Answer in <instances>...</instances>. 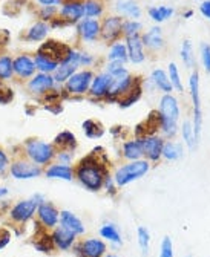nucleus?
Here are the masks:
<instances>
[{
  "label": "nucleus",
  "mask_w": 210,
  "mask_h": 257,
  "mask_svg": "<svg viewBox=\"0 0 210 257\" xmlns=\"http://www.w3.org/2000/svg\"><path fill=\"white\" fill-rule=\"evenodd\" d=\"M106 153H97L94 149L89 155L83 156L74 167V178L89 192H99L103 189L107 171Z\"/></svg>",
  "instance_id": "nucleus-1"
},
{
  "label": "nucleus",
  "mask_w": 210,
  "mask_h": 257,
  "mask_svg": "<svg viewBox=\"0 0 210 257\" xmlns=\"http://www.w3.org/2000/svg\"><path fill=\"white\" fill-rule=\"evenodd\" d=\"M158 112L161 117L160 135L164 139H174L179 132V118H181V107L179 99L174 94H163L158 103Z\"/></svg>",
  "instance_id": "nucleus-2"
},
{
  "label": "nucleus",
  "mask_w": 210,
  "mask_h": 257,
  "mask_svg": "<svg viewBox=\"0 0 210 257\" xmlns=\"http://www.w3.org/2000/svg\"><path fill=\"white\" fill-rule=\"evenodd\" d=\"M23 147V155L25 158H28L31 162L43 167L49 165L55 160V147L52 142H46L40 138H26L25 142L22 144Z\"/></svg>",
  "instance_id": "nucleus-3"
},
{
  "label": "nucleus",
  "mask_w": 210,
  "mask_h": 257,
  "mask_svg": "<svg viewBox=\"0 0 210 257\" xmlns=\"http://www.w3.org/2000/svg\"><path fill=\"white\" fill-rule=\"evenodd\" d=\"M150 170V162L147 160H137V161H128L126 164L120 165L115 173H114V181L117 187H124L134 181L141 179L147 171Z\"/></svg>",
  "instance_id": "nucleus-4"
},
{
  "label": "nucleus",
  "mask_w": 210,
  "mask_h": 257,
  "mask_svg": "<svg viewBox=\"0 0 210 257\" xmlns=\"http://www.w3.org/2000/svg\"><path fill=\"white\" fill-rule=\"evenodd\" d=\"M92 69H81L69 77V80L63 84V89L68 92L69 99L71 98H85L89 92L91 83L94 80Z\"/></svg>",
  "instance_id": "nucleus-5"
},
{
  "label": "nucleus",
  "mask_w": 210,
  "mask_h": 257,
  "mask_svg": "<svg viewBox=\"0 0 210 257\" xmlns=\"http://www.w3.org/2000/svg\"><path fill=\"white\" fill-rule=\"evenodd\" d=\"M189 94L192 98V123L195 128V136L200 142L201 130H203V110H201V96H200V74L198 70H193L189 78Z\"/></svg>",
  "instance_id": "nucleus-6"
},
{
  "label": "nucleus",
  "mask_w": 210,
  "mask_h": 257,
  "mask_svg": "<svg viewBox=\"0 0 210 257\" xmlns=\"http://www.w3.org/2000/svg\"><path fill=\"white\" fill-rule=\"evenodd\" d=\"M123 23L124 19L118 14H112V16H105L100 20V40H103L106 45L123 40Z\"/></svg>",
  "instance_id": "nucleus-7"
},
{
  "label": "nucleus",
  "mask_w": 210,
  "mask_h": 257,
  "mask_svg": "<svg viewBox=\"0 0 210 257\" xmlns=\"http://www.w3.org/2000/svg\"><path fill=\"white\" fill-rule=\"evenodd\" d=\"M8 173L11 175V178L17 181H26L43 175V167H40L31 162L28 158H25V156H22V158H16L9 164Z\"/></svg>",
  "instance_id": "nucleus-8"
},
{
  "label": "nucleus",
  "mask_w": 210,
  "mask_h": 257,
  "mask_svg": "<svg viewBox=\"0 0 210 257\" xmlns=\"http://www.w3.org/2000/svg\"><path fill=\"white\" fill-rule=\"evenodd\" d=\"M141 77H134L132 74H128L121 78H114V83H112L107 96L105 98L106 103H117L118 99L126 95L129 91H132L135 86L141 84Z\"/></svg>",
  "instance_id": "nucleus-9"
},
{
  "label": "nucleus",
  "mask_w": 210,
  "mask_h": 257,
  "mask_svg": "<svg viewBox=\"0 0 210 257\" xmlns=\"http://www.w3.org/2000/svg\"><path fill=\"white\" fill-rule=\"evenodd\" d=\"M12 67H14V78H16L17 81L26 83L37 72L35 63H34V55L28 54V52H22V54H17L16 57H14Z\"/></svg>",
  "instance_id": "nucleus-10"
},
{
  "label": "nucleus",
  "mask_w": 210,
  "mask_h": 257,
  "mask_svg": "<svg viewBox=\"0 0 210 257\" xmlns=\"http://www.w3.org/2000/svg\"><path fill=\"white\" fill-rule=\"evenodd\" d=\"M25 86H26V91L28 92H30L33 96H37L40 99L45 94H48L49 91H52L57 84H55V81H54L52 74L35 72V75L28 80Z\"/></svg>",
  "instance_id": "nucleus-11"
},
{
  "label": "nucleus",
  "mask_w": 210,
  "mask_h": 257,
  "mask_svg": "<svg viewBox=\"0 0 210 257\" xmlns=\"http://www.w3.org/2000/svg\"><path fill=\"white\" fill-rule=\"evenodd\" d=\"M38 204L35 202V199H23L19 201L16 205H12L9 210V219L16 224H26L28 221H31L34 218V214L37 213Z\"/></svg>",
  "instance_id": "nucleus-12"
},
{
  "label": "nucleus",
  "mask_w": 210,
  "mask_h": 257,
  "mask_svg": "<svg viewBox=\"0 0 210 257\" xmlns=\"http://www.w3.org/2000/svg\"><path fill=\"white\" fill-rule=\"evenodd\" d=\"M106 244L102 239L89 237L81 240L80 244H74L72 251L77 257H103L106 254Z\"/></svg>",
  "instance_id": "nucleus-13"
},
{
  "label": "nucleus",
  "mask_w": 210,
  "mask_h": 257,
  "mask_svg": "<svg viewBox=\"0 0 210 257\" xmlns=\"http://www.w3.org/2000/svg\"><path fill=\"white\" fill-rule=\"evenodd\" d=\"M59 17L63 19L68 26H75L81 19H85L83 0H66L59 8Z\"/></svg>",
  "instance_id": "nucleus-14"
},
{
  "label": "nucleus",
  "mask_w": 210,
  "mask_h": 257,
  "mask_svg": "<svg viewBox=\"0 0 210 257\" xmlns=\"http://www.w3.org/2000/svg\"><path fill=\"white\" fill-rule=\"evenodd\" d=\"M143 142V153L144 160L149 162H158L163 155V146H164V138L160 133L155 135H146L141 138Z\"/></svg>",
  "instance_id": "nucleus-15"
},
{
  "label": "nucleus",
  "mask_w": 210,
  "mask_h": 257,
  "mask_svg": "<svg viewBox=\"0 0 210 257\" xmlns=\"http://www.w3.org/2000/svg\"><path fill=\"white\" fill-rule=\"evenodd\" d=\"M112 83H114V78H112L109 74H106L105 70L100 74L94 75V80L91 83V88L88 92V96L91 99H97V101H105V98L109 94V89Z\"/></svg>",
  "instance_id": "nucleus-16"
},
{
  "label": "nucleus",
  "mask_w": 210,
  "mask_h": 257,
  "mask_svg": "<svg viewBox=\"0 0 210 257\" xmlns=\"http://www.w3.org/2000/svg\"><path fill=\"white\" fill-rule=\"evenodd\" d=\"M100 20L99 19H81L75 25L77 35L81 41L94 43L100 38Z\"/></svg>",
  "instance_id": "nucleus-17"
},
{
  "label": "nucleus",
  "mask_w": 210,
  "mask_h": 257,
  "mask_svg": "<svg viewBox=\"0 0 210 257\" xmlns=\"http://www.w3.org/2000/svg\"><path fill=\"white\" fill-rule=\"evenodd\" d=\"M69 49H71V46H69V45H65V43H62L59 40H54V38H46L37 48V52L48 55L49 59L55 60L60 64L65 60V57L69 52Z\"/></svg>",
  "instance_id": "nucleus-18"
},
{
  "label": "nucleus",
  "mask_w": 210,
  "mask_h": 257,
  "mask_svg": "<svg viewBox=\"0 0 210 257\" xmlns=\"http://www.w3.org/2000/svg\"><path fill=\"white\" fill-rule=\"evenodd\" d=\"M37 219L46 230H54V228L59 225L60 211L52 202L45 201L37 207Z\"/></svg>",
  "instance_id": "nucleus-19"
},
{
  "label": "nucleus",
  "mask_w": 210,
  "mask_h": 257,
  "mask_svg": "<svg viewBox=\"0 0 210 257\" xmlns=\"http://www.w3.org/2000/svg\"><path fill=\"white\" fill-rule=\"evenodd\" d=\"M141 41L147 51L150 52H160L164 49L166 46V41L163 37V30L160 25L152 26L149 31L141 34Z\"/></svg>",
  "instance_id": "nucleus-20"
},
{
  "label": "nucleus",
  "mask_w": 210,
  "mask_h": 257,
  "mask_svg": "<svg viewBox=\"0 0 210 257\" xmlns=\"http://www.w3.org/2000/svg\"><path fill=\"white\" fill-rule=\"evenodd\" d=\"M124 43H126V49H128V59L132 64H141L146 62L147 52L141 41V35L124 38Z\"/></svg>",
  "instance_id": "nucleus-21"
},
{
  "label": "nucleus",
  "mask_w": 210,
  "mask_h": 257,
  "mask_svg": "<svg viewBox=\"0 0 210 257\" xmlns=\"http://www.w3.org/2000/svg\"><path fill=\"white\" fill-rule=\"evenodd\" d=\"M51 237H52V242H54L55 248L62 250V251H68V250H71L74 247L77 234H74L72 231H69L68 228L59 225V226H55L52 230Z\"/></svg>",
  "instance_id": "nucleus-22"
},
{
  "label": "nucleus",
  "mask_w": 210,
  "mask_h": 257,
  "mask_svg": "<svg viewBox=\"0 0 210 257\" xmlns=\"http://www.w3.org/2000/svg\"><path fill=\"white\" fill-rule=\"evenodd\" d=\"M121 156L126 161H137V160H143L144 153H143V142L141 138H131V139H124L121 144Z\"/></svg>",
  "instance_id": "nucleus-23"
},
{
  "label": "nucleus",
  "mask_w": 210,
  "mask_h": 257,
  "mask_svg": "<svg viewBox=\"0 0 210 257\" xmlns=\"http://www.w3.org/2000/svg\"><path fill=\"white\" fill-rule=\"evenodd\" d=\"M115 11L123 19H131V20H140L143 16V9L137 0H117Z\"/></svg>",
  "instance_id": "nucleus-24"
},
{
  "label": "nucleus",
  "mask_w": 210,
  "mask_h": 257,
  "mask_svg": "<svg viewBox=\"0 0 210 257\" xmlns=\"http://www.w3.org/2000/svg\"><path fill=\"white\" fill-rule=\"evenodd\" d=\"M51 26L46 22H41V20H35L30 28L26 30L23 38L28 43H40V41H45L51 32Z\"/></svg>",
  "instance_id": "nucleus-25"
},
{
  "label": "nucleus",
  "mask_w": 210,
  "mask_h": 257,
  "mask_svg": "<svg viewBox=\"0 0 210 257\" xmlns=\"http://www.w3.org/2000/svg\"><path fill=\"white\" fill-rule=\"evenodd\" d=\"M43 173L48 179H62V181H72L74 179V167L65 165L60 162H51Z\"/></svg>",
  "instance_id": "nucleus-26"
},
{
  "label": "nucleus",
  "mask_w": 210,
  "mask_h": 257,
  "mask_svg": "<svg viewBox=\"0 0 210 257\" xmlns=\"http://www.w3.org/2000/svg\"><path fill=\"white\" fill-rule=\"evenodd\" d=\"M59 224L65 228H68L69 231H72L74 234H83L85 233V225H83L81 219L72 211L69 210H62L60 211V219H59Z\"/></svg>",
  "instance_id": "nucleus-27"
},
{
  "label": "nucleus",
  "mask_w": 210,
  "mask_h": 257,
  "mask_svg": "<svg viewBox=\"0 0 210 257\" xmlns=\"http://www.w3.org/2000/svg\"><path fill=\"white\" fill-rule=\"evenodd\" d=\"M150 81L155 86V89L163 92V94H172L174 92V88H172V83L169 80V75H167V70L161 69V67H157L153 69L150 72Z\"/></svg>",
  "instance_id": "nucleus-28"
},
{
  "label": "nucleus",
  "mask_w": 210,
  "mask_h": 257,
  "mask_svg": "<svg viewBox=\"0 0 210 257\" xmlns=\"http://www.w3.org/2000/svg\"><path fill=\"white\" fill-rule=\"evenodd\" d=\"M147 14L152 22H155L157 25H161L167 20H171L175 16V8L171 5H157L147 8Z\"/></svg>",
  "instance_id": "nucleus-29"
},
{
  "label": "nucleus",
  "mask_w": 210,
  "mask_h": 257,
  "mask_svg": "<svg viewBox=\"0 0 210 257\" xmlns=\"http://www.w3.org/2000/svg\"><path fill=\"white\" fill-rule=\"evenodd\" d=\"M52 144H54L55 150H72V152H75L78 142H77V136L72 132L62 130L60 133L55 135Z\"/></svg>",
  "instance_id": "nucleus-30"
},
{
  "label": "nucleus",
  "mask_w": 210,
  "mask_h": 257,
  "mask_svg": "<svg viewBox=\"0 0 210 257\" xmlns=\"http://www.w3.org/2000/svg\"><path fill=\"white\" fill-rule=\"evenodd\" d=\"M183 155H184V146L181 142L175 139H164L161 158H164L166 161H178L183 158Z\"/></svg>",
  "instance_id": "nucleus-31"
},
{
  "label": "nucleus",
  "mask_w": 210,
  "mask_h": 257,
  "mask_svg": "<svg viewBox=\"0 0 210 257\" xmlns=\"http://www.w3.org/2000/svg\"><path fill=\"white\" fill-rule=\"evenodd\" d=\"M179 133H181V138H183V142L187 146V149L195 150V147L198 146V139L195 136V128H193V123L190 118H186L179 124Z\"/></svg>",
  "instance_id": "nucleus-32"
},
{
  "label": "nucleus",
  "mask_w": 210,
  "mask_h": 257,
  "mask_svg": "<svg viewBox=\"0 0 210 257\" xmlns=\"http://www.w3.org/2000/svg\"><path fill=\"white\" fill-rule=\"evenodd\" d=\"M83 9H85V19H103L106 5L103 0H83Z\"/></svg>",
  "instance_id": "nucleus-33"
},
{
  "label": "nucleus",
  "mask_w": 210,
  "mask_h": 257,
  "mask_svg": "<svg viewBox=\"0 0 210 257\" xmlns=\"http://www.w3.org/2000/svg\"><path fill=\"white\" fill-rule=\"evenodd\" d=\"M106 62H121V63H128V49H126V43L124 40L115 41L109 46L107 55H106Z\"/></svg>",
  "instance_id": "nucleus-34"
},
{
  "label": "nucleus",
  "mask_w": 210,
  "mask_h": 257,
  "mask_svg": "<svg viewBox=\"0 0 210 257\" xmlns=\"http://www.w3.org/2000/svg\"><path fill=\"white\" fill-rule=\"evenodd\" d=\"M34 63H35V69L37 72H43V74H54V70L59 67V63L49 59L48 55L35 52L34 54Z\"/></svg>",
  "instance_id": "nucleus-35"
},
{
  "label": "nucleus",
  "mask_w": 210,
  "mask_h": 257,
  "mask_svg": "<svg viewBox=\"0 0 210 257\" xmlns=\"http://www.w3.org/2000/svg\"><path fill=\"white\" fill-rule=\"evenodd\" d=\"M81 128H83V133H85L86 138H89V139H100L105 135V132H106L105 126L100 121H97V120L83 121Z\"/></svg>",
  "instance_id": "nucleus-36"
},
{
  "label": "nucleus",
  "mask_w": 210,
  "mask_h": 257,
  "mask_svg": "<svg viewBox=\"0 0 210 257\" xmlns=\"http://www.w3.org/2000/svg\"><path fill=\"white\" fill-rule=\"evenodd\" d=\"M141 96H143V88H141V84H138L132 91H129L126 95H123L117 101V104L120 109H129L134 104H137L140 99H141Z\"/></svg>",
  "instance_id": "nucleus-37"
},
{
  "label": "nucleus",
  "mask_w": 210,
  "mask_h": 257,
  "mask_svg": "<svg viewBox=\"0 0 210 257\" xmlns=\"http://www.w3.org/2000/svg\"><path fill=\"white\" fill-rule=\"evenodd\" d=\"M78 70V67H75V66H72V64H68V63H60L59 64V67L54 70V74H52V77H54V81H55V84H59V86H63L68 80H69V77H71L72 74H75Z\"/></svg>",
  "instance_id": "nucleus-38"
},
{
  "label": "nucleus",
  "mask_w": 210,
  "mask_h": 257,
  "mask_svg": "<svg viewBox=\"0 0 210 257\" xmlns=\"http://www.w3.org/2000/svg\"><path fill=\"white\" fill-rule=\"evenodd\" d=\"M179 57H181V62H183L184 67H187V69H193V67H195L193 45H192V41H190L189 38L183 40V43H181Z\"/></svg>",
  "instance_id": "nucleus-39"
},
{
  "label": "nucleus",
  "mask_w": 210,
  "mask_h": 257,
  "mask_svg": "<svg viewBox=\"0 0 210 257\" xmlns=\"http://www.w3.org/2000/svg\"><path fill=\"white\" fill-rule=\"evenodd\" d=\"M14 78V67H12V57L8 54L0 55V81L8 83Z\"/></svg>",
  "instance_id": "nucleus-40"
},
{
  "label": "nucleus",
  "mask_w": 210,
  "mask_h": 257,
  "mask_svg": "<svg viewBox=\"0 0 210 257\" xmlns=\"http://www.w3.org/2000/svg\"><path fill=\"white\" fill-rule=\"evenodd\" d=\"M141 34H143V23L141 22L124 19V23H123V38L140 37Z\"/></svg>",
  "instance_id": "nucleus-41"
},
{
  "label": "nucleus",
  "mask_w": 210,
  "mask_h": 257,
  "mask_svg": "<svg viewBox=\"0 0 210 257\" xmlns=\"http://www.w3.org/2000/svg\"><path fill=\"white\" fill-rule=\"evenodd\" d=\"M100 236L106 240H109L110 244L120 245L121 244V234L118 231V228L114 224H105L100 228Z\"/></svg>",
  "instance_id": "nucleus-42"
},
{
  "label": "nucleus",
  "mask_w": 210,
  "mask_h": 257,
  "mask_svg": "<svg viewBox=\"0 0 210 257\" xmlns=\"http://www.w3.org/2000/svg\"><path fill=\"white\" fill-rule=\"evenodd\" d=\"M167 75H169V80L172 83V88L174 91L183 94L184 92V84H183V80H181V74H179V69L176 66V63H169L167 66Z\"/></svg>",
  "instance_id": "nucleus-43"
},
{
  "label": "nucleus",
  "mask_w": 210,
  "mask_h": 257,
  "mask_svg": "<svg viewBox=\"0 0 210 257\" xmlns=\"http://www.w3.org/2000/svg\"><path fill=\"white\" fill-rule=\"evenodd\" d=\"M105 72L109 74L112 78H121L124 75H128L129 70H128V67H126V63H121V62H106Z\"/></svg>",
  "instance_id": "nucleus-44"
},
{
  "label": "nucleus",
  "mask_w": 210,
  "mask_h": 257,
  "mask_svg": "<svg viewBox=\"0 0 210 257\" xmlns=\"http://www.w3.org/2000/svg\"><path fill=\"white\" fill-rule=\"evenodd\" d=\"M35 16L38 20L49 23L52 19L59 16V8L57 6H38L35 11Z\"/></svg>",
  "instance_id": "nucleus-45"
},
{
  "label": "nucleus",
  "mask_w": 210,
  "mask_h": 257,
  "mask_svg": "<svg viewBox=\"0 0 210 257\" xmlns=\"http://www.w3.org/2000/svg\"><path fill=\"white\" fill-rule=\"evenodd\" d=\"M137 237H138V245L141 248L143 256L149 253V244H150V233L146 230L144 226H138L137 230Z\"/></svg>",
  "instance_id": "nucleus-46"
},
{
  "label": "nucleus",
  "mask_w": 210,
  "mask_h": 257,
  "mask_svg": "<svg viewBox=\"0 0 210 257\" xmlns=\"http://www.w3.org/2000/svg\"><path fill=\"white\" fill-rule=\"evenodd\" d=\"M12 99H14V91L3 81H0V104L6 106L12 101Z\"/></svg>",
  "instance_id": "nucleus-47"
},
{
  "label": "nucleus",
  "mask_w": 210,
  "mask_h": 257,
  "mask_svg": "<svg viewBox=\"0 0 210 257\" xmlns=\"http://www.w3.org/2000/svg\"><path fill=\"white\" fill-rule=\"evenodd\" d=\"M55 160L60 164L71 165L74 161V152L72 150H57L55 152Z\"/></svg>",
  "instance_id": "nucleus-48"
},
{
  "label": "nucleus",
  "mask_w": 210,
  "mask_h": 257,
  "mask_svg": "<svg viewBox=\"0 0 210 257\" xmlns=\"http://www.w3.org/2000/svg\"><path fill=\"white\" fill-rule=\"evenodd\" d=\"M201 63L207 74H210V45L203 43L201 45Z\"/></svg>",
  "instance_id": "nucleus-49"
},
{
  "label": "nucleus",
  "mask_w": 210,
  "mask_h": 257,
  "mask_svg": "<svg viewBox=\"0 0 210 257\" xmlns=\"http://www.w3.org/2000/svg\"><path fill=\"white\" fill-rule=\"evenodd\" d=\"M95 57L86 51H80V67L83 69H91L95 64Z\"/></svg>",
  "instance_id": "nucleus-50"
},
{
  "label": "nucleus",
  "mask_w": 210,
  "mask_h": 257,
  "mask_svg": "<svg viewBox=\"0 0 210 257\" xmlns=\"http://www.w3.org/2000/svg\"><path fill=\"white\" fill-rule=\"evenodd\" d=\"M160 257H174V247L171 237H164L160 247Z\"/></svg>",
  "instance_id": "nucleus-51"
},
{
  "label": "nucleus",
  "mask_w": 210,
  "mask_h": 257,
  "mask_svg": "<svg viewBox=\"0 0 210 257\" xmlns=\"http://www.w3.org/2000/svg\"><path fill=\"white\" fill-rule=\"evenodd\" d=\"M9 164H11V160H9L6 150L3 147H0V175L8 173Z\"/></svg>",
  "instance_id": "nucleus-52"
},
{
  "label": "nucleus",
  "mask_w": 210,
  "mask_h": 257,
  "mask_svg": "<svg viewBox=\"0 0 210 257\" xmlns=\"http://www.w3.org/2000/svg\"><path fill=\"white\" fill-rule=\"evenodd\" d=\"M43 107V110L52 113V115H60V113L63 112V103H54V104H43L41 106Z\"/></svg>",
  "instance_id": "nucleus-53"
},
{
  "label": "nucleus",
  "mask_w": 210,
  "mask_h": 257,
  "mask_svg": "<svg viewBox=\"0 0 210 257\" xmlns=\"http://www.w3.org/2000/svg\"><path fill=\"white\" fill-rule=\"evenodd\" d=\"M115 181H114V176H110V175H107L106 178H105V184H103V187L106 189V192L109 193V194H115L117 193V189H115Z\"/></svg>",
  "instance_id": "nucleus-54"
},
{
  "label": "nucleus",
  "mask_w": 210,
  "mask_h": 257,
  "mask_svg": "<svg viewBox=\"0 0 210 257\" xmlns=\"http://www.w3.org/2000/svg\"><path fill=\"white\" fill-rule=\"evenodd\" d=\"M11 240V231L6 228H0V250H3Z\"/></svg>",
  "instance_id": "nucleus-55"
},
{
  "label": "nucleus",
  "mask_w": 210,
  "mask_h": 257,
  "mask_svg": "<svg viewBox=\"0 0 210 257\" xmlns=\"http://www.w3.org/2000/svg\"><path fill=\"white\" fill-rule=\"evenodd\" d=\"M38 6H57L60 8L66 0H35Z\"/></svg>",
  "instance_id": "nucleus-56"
},
{
  "label": "nucleus",
  "mask_w": 210,
  "mask_h": 257,
  "mask_svg": "<svg viewBox=\"0 0 210 257\" xmlns=\"http://www.w3.org/2000/svg\"><path fill=\"white\" fill-rule=\"evenodd\" d=\"M49 26H51V30H62V28H68V23L57 16L49 22Z\"/></svg>",
  "instance_id": "nucleus-57"
},
{
  "label": "nucleus",
  "mask_w": 210,
  "mask_h": 257,
  "mask_svg": "<svg viewBox=\"0 0 210 257\" xmlns=\"http://www.w3.org/2000/svg\"><path fill=\"white\" fill-rule=\"evenodd\" d=\"M200 12L207 20H210V0H203L200 3Z\"/></svg>",
  "instance_id": "nucleus-58"
},
{
  "label": "nucleus",
  "mask_w": 210,
  "mask_h": 257,
  "mask_svg": "<svg viewBox=\"0 0 210 257\" xmlns=\"http://www.w3.org/2000/svg\"><path fill=\"white\" fill-rule=\"evenodd\" d=\"M9 43V31L8 30H0V49L6 46Z\"/></svg>",
  "instance_id": "nucleus-59"
},
{
  "label": "nucleus",
  "mask_w": 210,
  "mask_h": 257,
  "mask_svg": "<svg viewBox=\"0 0 210 257\" xmlns=\"http://www.w3.org/2000/svg\"><path fill=\"white\" fill-rule=\"evenodd\" d=\"M183 17H184V19H192V17H193V9L184 11V12H183Z\"/></svg>",
  "instance_id": "nucleus-60"
},
{
  "label": "nucleus",
  "mask_w": 210,
  "mask_h": 257,
  "mask_svg": "<svg viewBox=\"0 0 210 257\" xmlns=\"http://www.w3.org/2000/svg\"><path fill=\"white\" fill-rule=\"evenodd\" d=\"M8 189L6 187H0V199H3L5 196H8Z\"/></svg>",
  "instance_id": "nucleus-61"
},
{
  "label": "nucleus",
  "mask_w": 210,
  "mask_h": 257,
  "mask_svg": "<svg viewBox=\"0 0 210 257\" xmlns=\"http://www.w3.org/2000/svg\"><path fill=\"white\" fill-rule=\"evenodd\" d=\"M103 257H118L117 254H105Z\"/></svg>",
  "instance_id": "nucleus-62"
}]
</instances>
